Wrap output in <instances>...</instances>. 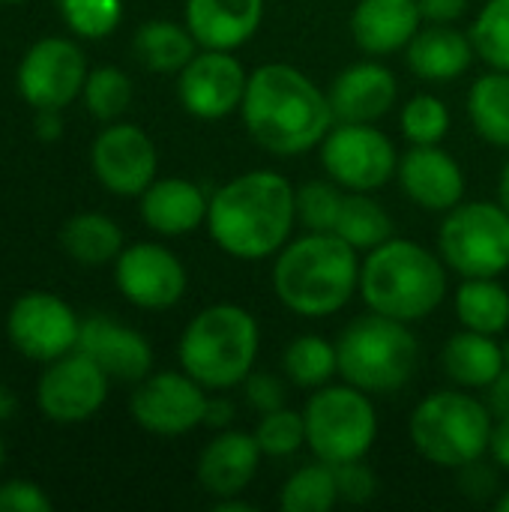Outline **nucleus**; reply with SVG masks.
<instances>
[{"instance_id": "obj_1", "label": "nucleus", "mask_w": 509, "mask_h": 512, "mask_svg": "<svg viewBox=\"0 0 509 512\" xmlns=\"http://www.w3.org/2000/svg\"><path fill=\"white\" fill-rule=\"evenodd\" d=\"M297 228V189L267 168L231 177L210 195L207 234L237 261L276 258Z\"/></svg>"}, {"instance_id": "obj_2", "label": "nucleus", "mask_w": 509, "mask_h": 512, "mask_svg": "<svg viewBox=\"0 0 509 512\" xmlns=\"http://www.w3.org/2000/svg\"><path fill=\"white\" fill-rule=\"evenodd\" d=\"M240 114L252 141L282 159L315 150L336 123L327 90L288 63H264L249 72Z\"/></svg>"}, {"instance_id": "obj_3", "label": "nucleus", "mask_w": 509, "mask_h": 512, "mask_svg": "<svg viewBox=\"0 0 509 512\" xmlns=\"http://www.w3.org/2000/svg\"><path fill=\"white\" fill-rule=\"evenodd\" d=\"M360 252L333 231H306L273 261V291L300 318H330L360 291Z\"/></svg>"}, {"instance_id": "obj_4", "label": "nucleus", "mask_w": 509, "mask_h": 512, "mask_svg": "<svg viewBox=\"0 0 509 512\" xmlns=\"http://www.w3.org/2000/svg\"><path fill=\"white\" fill-rule=\"evenodd\" d=\"M360 294L369 312L420 324L447 297V264L423 243L390 237L366 252L360 267Z\"/></svg>"}, {"instance_id": "obj_5", "label": "nucleus", "mask_w": 509, "mask_h": 512, "mask_svg": "<svg viewBox=\"0 0 509 512\" xmlns=\"http://www.w3.org/2000/svg\"><path fill=\"white\" fill-rule=\"evenodd\" d=\"M261 330L249 309L237 303H216L201 309L183 330L177 357L180 369L204 390L225 393L243 387L255 369Z\"/></svg>"}, {"instance_id": "obj_6", "label": "nucleus", "mask_w": 509, "mask_h": 512, "mask_svg": "<svg viewBox=\"0 0 509 512\" xmlns=\"http://www.w3.org/2000/svg\"><path fill=\"white\" fill-rule=\"evenodd\" d=\"M336 351L342 381L369 396L399 393L420 363V342L411 324L378 312L345 324L336 339Z\"/></svg>"}, {"instance_id": "obj_7", "label": "nucleus", "mask_w": 509, "mask_h": 512, "mask_svg": "<svg viewBox=\"0 0 509 512\" xmlns=\"http://www.w3.org/2000/svg\"><path fill=\"white\" fill-rule=\"evenodd\" d=\"M492 426V408L459 387L426 396L411 414L408 435L426 462L459 471L489 453Z\"/></svg>"}, {"instance_id": "obj_8", "label": "nucleus", "mask_w": 509, "mask_h": 512, "mask_svg": "<svg viewBox=\"0 0 509 512\" xmlns=\"http://www.w3.org/2000/svg\"><path fill=\"white\" fill-rule=\"evenodd\" d=\"M306 447L318 462L333 468L366 459L378 438V414L372 396L351 384H327L312 390L306 408Z\"/></svg>"}, {"instance_id": "obj_9", "label": "nucleus", "mask_w": 509, "mask_h": 512, "mask_svg": "<svg viewBox=\"0 0 509 512\" xmlns=\"http://www.w3.org/2000/svg\"><path fill=\"white\" fill-rule=\"evenodd\" d=\"M438 252L462 279H501L509 270V210L501 201H462L444 213Z\"/></svg>"}, {"instance_id": "obj_10", "label": "nucleus", "mask_w": 509, "mask_h": 512, "mask_svg": "<svg viewBox=\"0 0 509 512\" xmlns=\"http://www.w3.org/2000/svg\"><path fill=\"white\" fill-rule=\"evenodd\" d=\"M318 153L324 174L345 192H378L399 168L396 144L375 123H333Z\"/></svg>"}, {"instance_id": "obj_11", "label": "nucleus", "mask_w": 509, "mask_h": 512, "mask_svg": "<svg viewBox=\"0 0 509 512\" xmlns=\"http://www.w3.org/2000/svg\"><path fill=\"white\" fill-rule=\"evenodd\" d=\"M87 60L84 51L63 36H45L33 42L15 72V84L21 99L33 108H51L63 111L69 102H75L87 81Z\"/></svg>"}, {"instance_id": "obj_12", "label": "nucleus", "mask_w": 509, "mask_h": 512, "mask_svg": "<svg viewBox=\"0 0 509 512\" xmlns=\"http://www.w3.org/2000/svg\"><path fill=\"white\" fill-rule=\"evenodd\" d=\"M81 321L72 306L51 291L21 294L6 315V336L18 354L36 363H51L75 351Z\"/></svg>"}, {"instance_id": "obj_13", "label": "nucleus", "mask_w": 509, "mask_h": 512, "mask_svg": "<svg viewBox=\"0 0 509 512\" xmlns=\"http://www.w3.org/2000/svg\"><path fill=\"white\" fill-rule=\"evenodd\" d=\"M207 390L186 372H150L129 399L132 420L159 438H180L204 426Z\"/></svg>"}, {"instance_id": "obj_14", "label": "nucleus", "mask_w": 509, "mask_h": 512, "mask_svg": "<svg viewBox=\"0 0 509 512\" xmlns=\"http://www.w3.org/2000/svg\"><path fill=\"white\" fill-rule=\"evenodd\" d=\"M246 87L249 72L234 51L201 48L177 72V99L183 111L198 120H225L228 114L240 111Z\"/></svg>"}, {"instance_id": "obj_15", "label": "nucleus", "mask_w": 509, "mask_h": 512, "mask_svg": "<svg viewBox=\"0 0 509 512\" xmlns=\"http://www.w3.org/2000/svg\"><path fill=\"white\" fill-rule=\"evenodd\" d=\"M111 378L81 351L51 360L36 384L39 411L60 426H75L96 417L108 399Z\"/></svg>"}, {"instance_id": "obj_16", "label": "nucleus", "mask_w": 509, "mask_h": 512, "mask_svg": "<svg viewBox=\"0 0 509 512\" xmlns=\"http://www.w3.org/2000/svg\"><path fill=\"white\" fill-rule=\"evenodd\" d=\"M90 165L96 180L111 192L123 198H138L159 171V153L153 138L135 126V123H108L93 147H90Z\"/></svg>"}, {"instance_id": "obj_17", "label": "nucleus", "mask_w": 509, "mask_h": 512, "mask_svg": "<svg viewBox=\"0 0 509 512\" xmlns=\"http://www.w3.org/2000/svg\"><path fill=\"white\" fill-rule=\"evenodd\" d=\"M114 282L120 294L147 312L171 309L186 294V267L162 243H132L114 261Z\"/></svg>"}, {"instance_id": "obj_18", "label": "nucleus", "mask_w": 509, "mask_h": 512, "mask_svg": "<svg viewBox=\"0 0 509 512\" xmlns=\"http://www.w3.org/2000/svg\"><path fill=\"white\" fill-rule=\"evenodd\" d=\"M396 180L402 192L429 213H450L465 198V171L441 144H411L399 156Z\"/></svg>"}, {"instance_id": "obj_19", "label": "nucleus", "mask_w": 509, "mask_h": 512, "mask_svg": "<svg viewBox=\"0 0 509 512\" xmlns=\"http://www.w3.org/2000/svg\"><path fill=\"white\" fill-rule=\"evenodd\" d=\"M75 351L87 354L111 381L138 384L153 369L150 342L138 330L126 327L108 315H93V318L81 321Z\"/></svg>"}, {"instance_id": "obj_20", "label": "nucleus", "mask_w": 509, "mask_h": 512, "mask_svg": "<svg viewBox=\"0 0 509 512\" xmlns=\"http://www.w3.org/2000/svg\"><path fill=\"white\" fill-rule=\"evenodd\" d=\"M327 96L336 123H378L399 102V81L384 63L363 60L342 69Z\"/></svg>"}, {"instance_id": "obj_21", "label": "nucleus", "mask_w": 509, "mask_h": 512, "mask_svg": "<svg viewBox=\"0 0 509 512\" xmlns=\"http://www.w3.org/2000/svg\"><path fill=\"white\" fill-rule=\"evenodd\" d=\"M264 453L252 432L222 429L198 456V483L210 498H234L249 489Z\"/></svg>"}, {"instance_id": "obj_22", "label": "nucleus", "mask_w": 509, "mask_h": 512, "mask_svg": "<svg viewBox=\"0 0 509 512\" xmlns=\"http://www.w3.org/2000/svg\"><path fill=\"white\" fill-rule=\"evenodd\" d=\"M207 207L210 195L186 177H156L138 195L144 225L162 237H183L207 225Z\"/></svg>"}, {"instance_id": "obj_23", "label": "nucleus", "mask_w": 509, "mask_h": 512, "mask_svg": "<svg viewBox=\"0 0 509 512\" xmlns=\"http://www.w3.org/2000/svg\"><path fill=\"white\" fill-rule=\"evenodd\" d=\"M420 27L417 0H357L351 12V39L369 57L405 51Z\"/></svg>"}, {"instance_id": "obj_24", "label": "nucleus", "mask_w": 509, "mask_h": 512, "mask_svg": "<svg viewBox=\"0 0 509 512\" xmlns=\"http://www.w3.org/2000/svg\"><path fill=\"white\" fill-rule=\"evenodd\" d=\"M186 27L201 48L237 51L264 21V0H186Z\"/></svg>"}, {"instance_id": "obj_25", "label": "nucleus", "mask_w": 509, "mask_h": 512, "mask_svg": "<svg viewBox=\"0 0 509 512\" xmlns=\"http://www.w3.org/2000/svg\"><path fill=\"white\" fill-rule=\"evenodd\" d=\"M477 51L471 33H462L456 24H423L405 48L408 69L429 84H447L465 75Z\"/></svg>"}, {"instance_id": "obj_26", "label": "nucleus", "mask_w": 509, "mask_h": 512, "mask_svg": "<svg viewBox=\"0 0 509 512\" xmlns=\"http://www.w3.org/2000/svg\"><path fill=\"white\" fill-rule=\"evenodd\" d=\"M441 366L456 387L489 390L498 381V375L507 369L504 342H498V336H486L462 327V333L447 339L441 351Z\"/></svg>"}, {"instance_id": "obj_27", "label": "nucleus", "mask_w": 509, "mask_h": 512, "mask_svg": "<svg viewBox=\"0 0 509 512\" xmlns=\"http://www.w3.org/2000/svg\"><path fill=\"white\" fill-rule=\"evenodd\" d=\"M198 48L201 45L195 42L186 21L177 24V21H165V18L141 24L132 39V51H135L138 63L159 75H177L198 54Z\"/></svg>"}, {"instance_id": "obj_28", "label": "nucleus", "mask_w": 509, "mask_h": 512, "mask_svg": "<svg viewBox=\"0 0 509 512\" xmlns=\"http://www.w3.org/2000/svg\"><path fill=\"white\" fill-rule=\"evenodd\" d=\"M60 246L72 261L84 267H102L117 261L123 252V231L105 213H75L60 228Z\"/></svg>"}, {"instance_id": "obj_29", "label": "nucleus", "mask_w": 509, "mask_h": 512, "mask_svg": "<svg viewBox=\"0 0 509 512\" xmlns=\"http://www.w3.org/2000/svg\"><path fill=\"white\" fill-rule=\"evenodd\" d=\"M468 120L486 144L509 150V72L492 69L471 84Z\"/></svg>"}, {"instance_id": "obj_30", "label": "nucleus", "mask_w": 509, "mask_h": 512, "mask_svg": "<svg viewBox=\"0 0 509 512\" xmlns=\"http://www.w3.org/2000/svg\"><path fill=\"white\" fill-rule=\"evenodd\" d=\"M456 315L465 330L504 336L509 330V291L498 279H462Z\"/></svg>"}, {"instance_id": "obj_31", "label": "nucleus", "mask_w": 509, "mask_h": 512, "mask_svg": "<svg viewBox=\"0 0 509 512\" xmlns=\"http://www.w3.org/2000/svg\"><path fill=\"white\" fill-rule=\"evenodd\" d=\"M333 234L363 255L393 237V216L381 201L372 198V192H345Z\"/></svg>"}, {"instance_id": "obj_32", "label": "nucleus", "mask_w": 509, "mask_h": 512, "mask_svg": "<svg viewBox=\"0 0 509 512\" xmlns=\"http://www.w3.org/2000/svg\"><path fill=\"white\" fill-rule=\"evenodd\" d=\"M282 369L288 375V381L300 390H318L327 387L336 375H339V351L336 342L315 336V333H303L297 336L285 354H282Z\"/></svg>"}, {"instance_id": "obj_33", "label": "nucleus", "mask_w": 509, "mask_h": 512, "mask_svg": "<svg viewBox=\"0 0 509 512\" xmlns=\"http://www.w3.org/2000/svg\"><path fill=\"white\" fill-rule=\"evenodd\" d=\"M339 483L336 468L327 462H312L297 468L279 489V510L282 512H330L339 504Z\"/></svg>"}, {"instance_id": "obj_34", "label": "nucleus", "mask_w": 509, "mask_h": 512, "mask_svg": "<svg viewBox=\"0 0 509 512\" xmlns=\"http://www.w3.org/2000/svg\"><path fill=\"white\" fill-rule=\"evenodd\" d=\"M132 96H135L132 78L117 66L90 69L87 81H84V90H81V99H84L87 111L102 123L120 120L126 114V108L132 105Z\"/></svg>"}, {"instance_id": "obj_35", "label": "nucleus", "mask_w": 509, "mask_h": 512, "mask_svg": "<svg viewBox=\"0 0 509 512\" xmlns=\"http://www.w3.org/2000/svg\"><path fill=\"white\" fill-rule=\"evenodd\" d=\"M468 33L477 57H483L489 69L509 72V0H489Z\"/></svg>"}, {"instance_id": "obj_36", "label": "nucleus", "mask_w": 509, "mask_h": 512, "mask_svg": "<svg viewBox=\"0 0 509 512\" xmlns=\"http://www.w3.org/2000/svg\"><path fill=\"white\" fill-rule=\"evenodd\" d=\"M450 108L435 93H417L402 105L399 126L408 144H441L450 132Z\"/></svg>"}, {"instance_id": "obj_37", "label": "nucleus", "mask_w": 509, "mask_h": 512, "mask_svg": "<svg viewBox=\"0 0 509 512\" xmlns=\"http://www.w3.org/2000/svg\"><path fill=\"white\" fill-rule=\"evenodd\" d=\"M252 435H255L264 456L288 459V456H294V453H300L306 447V420H303V414H297V411H291L285 405L279 411L261 414Z\"/></svg>"}, {"instance_id": "obj_38", "label": "nucleus", "mask_w": 509, "mask_h": 512, "mask_svg": "<svg viewBox=\"0 0 509 512\" xmlns=\"http://www.w3.org/2000/svg\"><path fill=\"white\" fill-rule=\"evenodd\" d=\"M345 189L333 180H309L297 189V225L306 231H333Z\"/></svg>"}, {"instance_id": "obj_39", "label": "nucleus", "mask_w": 509, "mask_h": 512, "mask_svg": "<svg viewBox=\"0 0 509 512\" xmlns=\"http://www.w3.org/2000/svg\"><path fill=\"white\" fill-rule=\"evenodd\" d=\"M57 6L81 39H105L123 21V0H57Z\"/></svg>"}, {"instance_id": "obj_40", "label": "nucleus", "mask_w": 509, "mask_h": 512, "mask_svg": "<svg viewBox=\"0 0 509 512\" xmlns=\"http://www.w3.org/2000/svg\"><path fill=\"white\" fill-rule=\"evenodd\" d=\"M336 483H339V498L348 504H369L378 495V477L366 465V459L345 462L336 468Z\"/></svg>"}, {"instance_id": "obj_41", "label": "nucleus", "mask_w": 509, "mask_h": 512, "mask_svg": "<svg viewBox=\"0 0 509 512\" xmlns=\"http://www.w3.org/2000/svg\"><path fill=\"white\" fill-rule=\"evenodd\" d=\"M51 498L33 480H9L0 486V512H51Z\"/></svg>"}, {"instance_id": "obj_42", "label": "nucleus", "mask_w": 509, "mask_h": 512, "mask_svg": "<svg viewBox=\"0 0 509 512\" xmlns=\"http://www.w3.org/2000/svg\"><path fill=\"white\" fill-rule=\"evenodd\" d=\"M243 393H246V402L252 411L258 414H270V411H279L285 408V384L270 375V372H249V378L243 381Z\"/></svg>"}, {"instance_id": "obj_43", "label": "nucleus", "mask_w": 509, "mask_h": 512, "mask_svg": "<svg viewBox=\"0 0 509 512\" xmlns=\"http://www.w3.org/2000/svg\"><path fill=\"white\" fill-rule=\"evenodd\" d=\"M459 489L474 501H486L498 492V474L483 459H477V462L459 468Z\"/></svg>"}, {"instance_id": "obj_44", "label": "nucleus", "mask_w": 509, "mask_h": 512, "mask_svg": "<svg viewBox=\"0 0 509 512\" xmlns=\"http://www.w3.org/2000/svg\"><path fill=\"white\" fill-rule=\"evenodd\" d=\"M423 24H456L468 12V0H417Z\"/></svg>"}, {"instance_id": "obj_45", "label": "nucleus", "mask_w": 509, "mask_h": 512, "mask_svg": "<svg viewBox=\"0 0 509 512\" xmlns=\"http://www.w3.org/2000/svg\"><path fill=\"white\" fill-rule=\"evenodd\" d=\"M489 456L498 468L509 471V417H495L492 438H489Z\"/></svg>"}, {"instance_id": "obj_46", "label": "nucleus", "mask_w": 509, "mask_h": 512, "mask_svg": "<svg viewBox=\"0 0 509 512\" xmlns=\"http://www.w3.org/2000/svg\"><path fill=\"white\" fill-rule=\"evenodd\" d=\"M234 420V405L225 396H207V411H204V426L207 429H228Z\"/></svg>"}, {"instance_id": "obj_47", "label": "nucleus", "mask_w": 509, "mask_h": 512, "mask_svg": "<svg viewBox=\"0 0 509 512\" xmlns=\"http://www.w3.org/2000/svg\"><path fill=\"white\" fill-rule=\"evenodd\" d=\"M33 129H36V138H39V141H57V138L63 135V120H60V111H51V108H42V111H36Z\"/></svg>"}, {"instance_id": "obj_48", "label": "nucleus", "mask_w": 509, "mask_h": 512, "mask_svg": "<svg viewBox=\"0 0 509 512\" xmlns=\"http://www.w3.org/2000/svg\"><path fill=\"white\" fill-rule=\"evenodd\" d=\"M489 408L495 417H509V366L498 375V381L489 387Z\"/></svg>"}, {"instance_id": "obj_49", "label": "nucleus", "mask_w": 509, "mask_h": 512, "mask_svg": "<svg viewBox=\"0 0 509 512\" xmlns=\"http://www.w3.org/2000/svg\"><path fill=\"white\" fill-rule=\"evenodd\" d=\"M15 408H18V399L12 396V390H9V387H3V384H0V423H6V420L15 414Z\"/></svg>"}, {"instance_id": "obj_50", "label": "nucleus", "mask_w": 509, "mask_h": 512, "mask_svg": "<svg viewBox=\"0 0 509 512\" xmlns=\"http://www.w3.org/2000/svg\"><path fill=\"white\" fill-rule=\"evenodd\" d=\"M498 201L509 210V159L507 165L501 168V180H498Z\"/></svg>"}, {"instance_id": "obj_51", "label": "nucleus", "mask_w": 509, "mask_h": 512, "mask_svg": "<svg viewBox=\"0 0 509 512\" xmlns=\"http://www.w3.org/2000/svg\"><path fill=\"white\" fill-rule=\"evenodd\" d=\"M495 507H498V512H509V492H504V495L498 498V504H495Z\"/></svg>"}, {"instance_id": "obj_52", "label": "nucleus", "mask_w": 509, "mask_h": 512, "mask_svg": "<svg viewBox=\"0 0 509 512\" xmlns=\"http://www.w3.org/2000/svg\"><path fill=\"white\" fill-rule=\"evenodd\" d=\"M3 462H6V447H3V441H0V468H3Z\"/></svg>"}, {"instance_id": "obj_53", "label": "nucleus", "mask_w": 509, "mask_h": 512, "mask_svg": "<svg viewBox=\"0 0 509 512\" xmlns=\"http://www.w3.org/2000/svg\"><path fill=\"white\" fill-rule=\"evenodd\" d=\"M504 354H507V366H509V339L504 342Z\"/></svg>"}, {"instance_id": "obj_54", "label": "nucleus", "mask_w": 509, "mask_h": 512, "mask_svg": "<svg viewBox=\"0 0 509 512\" xmlns=\"http://www.w3.org/2000/svg\"><path fill=\"white\" fill-rule=\"evenodd\" d=\"M0 3H24V0H0Z\"/></svg>"}]
</instances>
